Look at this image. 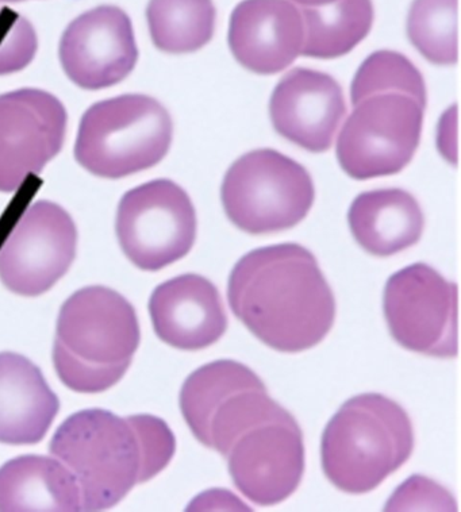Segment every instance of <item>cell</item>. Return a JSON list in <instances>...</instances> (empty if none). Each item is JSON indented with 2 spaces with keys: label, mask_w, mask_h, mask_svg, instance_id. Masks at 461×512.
Masks as SVG:
<instances>
[{
  "label": "cell",
  "mask_w": 461,
  "mask_h": 512,
  "mask_svg": "<svg viewBox=\"0 0 461 512\" xmlns=\"http://www.w3.org/2000/svg\"><path fill=\"white\" fill-rule=\"evenodd\" d=\"M149 313L157 337L182 350L209 348L224 337L229 323L220 291L194 273L157 287L149 300Z\"/></svg>",
  "instance_id": "cell-17"
},
{
  "label": "cell",
  "mask_w": 461,
  "mask_h": 512,
  "mask_svg": "<svg viewBox=\"0 0 461 512\" xmlns=\"http://www.w3.org/2000/svg\"><path fill=\"white\" fill-rule=\"evenodd\" d=\"M53 363H55L57 375L65 386L84 394L109 390L124 377L130 367V364L95 367V365L83 363L61 348L57 342L53 348Z\"/></svg>",
  "instance_id": "cell-26"
},
{
  "label": "cell",
  "mask_w": 461,
  "mask_h": 512,
  "mask_svg": "<svg viewBox=\"0 0 461 512\" xmlns=\"http://www.w3.org/2000/svg\"><path fill=\"white\" fill-rule=\"evenodd\" d=\"M225 457L242 494L259 506H275L298 490L305 472L301 427L290 413L260 423L242 433Z\"/></svg>",
  "instance_id": "cell-12"
},
{
  "label": "cell",
  "mask_w": 461,
  "mask_h": 512,
  "mask_svg": "<svg viewBox=\"0 0 461 512\" xmlns=\"http://www.w3.org/2000/svg\"><path fill=\"white\" fill-rule=\"evenodd\" d=\"M76 244L78 232L67 211L45 200L34 203L0 248V280L18 295L45 294L74 263Z\"/></svg>",
  "instance_id": "cell-10"
},
{
  "label": "cell",
  "mask_w": 461,
  "mask_h": 512,
  "mask_svg": "<svg viewBox=\"0 0 461 512\" xmlns=\"http://www.w3.org/2000/svg\"><path fill=\"white\" fill-rule=\"evenodd\" d=\"M457 9L459 0H414L411 5L407 34L430 63H457Z\"/></svg>",
  "instance_id": "cell-23"
},
{
  "label": "cell",
  "mask_w": 461,
  "mask_h": 512,
  "mask_svg": "<svg viewBox=\"0 0 461 512\" xmlns=\"http://www.w3.org/2000/svg\"><path fill=\"white\" fill-rule=\"evenodd\" d=\"M67 111L40 90L0 95V191L14 192L63 148Z\"/></svg>",
  "instance_id": "cell-13"
},
{
  "label": "cell",
  "mask_w": 461,
  "mask_h": 512,
  "mask_svg": "<svg viewBox=\"0 0 461 512\" xmlns=\"http://www.w3.org/2000/svg\"><path fill=\"white\" fill-rule=\"evenodd\" d=\"M303 41L302 13L288 0H244L230 17L233 56L259 75H275L290 67L301 55Z\"/></svg>",
  "instance_id": "cell-16"
},
{
  "label": "cell",
  "mask_w": 461,
  "mask_h": 512,
  "mask_svg": "<svg viewBox=\"0 0 461 512\" xmlns=\"http://www.w3.org/2000/svg\"><path fill=\"white\" fill-rule=\"evenodd\" d=\"M437 146L449 163H457V110L456 106L443 115L437 133Z\"/></svg>",
  "instance_id": "cell-27"
},
{
  "label": "cell",
  "mask_w": 461,
  "mask_h": 512,
  "mask_svg": "<svg viewBox=\"0 0 461 512\" xmlns=\"http://www.w3.org/2000/svg\"><path fill=\"white\" fill-rule=\"evenodd\" d=\"M348 222L357 244L378 257L393 256L416 245L425 227L420 204L399 188L357 196Z\"/></svg>",
  "instance_id": "cell-19"
},
{
  "label": "cell",
  "mask_w": 461,
  "mask_h": 512,
  "mask_svg": "<svg viewBox=\"0 0 461 512\" xmlns=\"http://www.w3.org/2000/svg\"><path fill=\"white\" fill-rule=\"evenodd\" d=\"M0 511H83L78 481L59 458H14L0 468Z\"/></svg>",
  "instance_id": "cell-20"
},
{
  "label": "cell",
  "mask_w": 461,
  "mask_h": 512,
  "mask_svg": "<svg viewBox=\"0 0 461 512\" xmlns=\"http://www.w3.org/2000/svg\"><path fill=\"white\" fill-rule=\"evenodd\" d=\"M234 315L270 348L298 353L332 330L336 300L314 254L298 244L252 250L230 273Z\"/></svg>",
  "instance_id": "cell-1"
},
{
  "label": "cell",
  "mask_w": 461,
  "mask_h": 512,
  "mask_svg": "<svg viewBox=\"0 0 461 512\" xmlns=\"http://www.w3.org/2000/svg\"><path fill=\"white\" fill-rule=\"evenodd\" d=\"M345 114L343 88L332 76L313 69L288 72L271 96L276 132L313 153L330 149Z\"/></svg>",
  "instance_id": "cell-15"
},
{
  "label": "cell",
  "mask_w": 461,
  "mask_h": 512,
  "mask_svg": "<svg viewBox=\"0 0 461 512\" xmlns=\"http://www.w3.org/2000/svg\"><path fill=\"white\" fill-rule=\"evenodd\" d=\"M140 340L136 310L110 288H83L61 307L56 342L83 363L132 364Z\"/></svg>",
  "instance_id": "cell-11"
},
{
  "label": "cell",
  "mask_w": 461,
  "mask_h": 512,
  "mask_svg": "<svg viewBox=\"0 0 461 512\" xmlns=\"http://www.w3.org/2000/svg\"><path fill=\"white\" fill-rule=\"evenodd\" d=\"M37 52V36L28 19L0 7V76L28 67Z\"/></svg>",
  "instance_id": "cell-25"
},
{
  "label": "cell",
  "mask_w": 461,
  "mask_h": 512,
  "mask_svg": "<svg viewBox=\"0 0 461 512\" xmlns=\"http://www.w3.org/2000/svg\"><path fill=\"white\" fill-rule=\"evenodd\" d=\"M414 430L409 415L379 394L349 399L322 437V468L330 483L348 494H366L409 460Z\"/></svg>",
  "instance_id": "cell-3"
},
{
  "label": "cell",
  "mask_w": 461,
  "mask_h": 512,
  "mask_svg": "<svg viewBox=\"0 0 461 512\" xmlns=\"http://www.w3.org/2000/svg\"><path fill=\"white\" fill-rule=\"evenodd\" d=\"M172 134L171 115L156 99L118 96L83 115L75 156L88 172L119 179L159 164L171 148Z\"/></svg>",
  "instance_id": "cell-4"
},
{
  "label": "cell",
  "mask_w": 461,
  "mask_h": 512,
  "mask_svg": "<svg viewBox=\"0 0 461 512\" xmlns=\"http://www.w3.org/2000/svg\"><path fill=\"white\" fill-rule=\"evenodd\" d=\"M305 41L302 55L337 59L355 49L371 32L372 0H337L320 7H302Z\"/></svg>",
  "instance_id": "cell-21"
},
{
  "label": "cell",
  "mask_w": 461,
  "mask_h": 512,
  "mask_svg": "<svg viewBox=\"0 0 461 512\" xmlns=\"http://www.w3.org/2000/svg\"><path fill=\"white\" fill-rule=\"evenodd\" d=\"M78 481L83 511H103L121 502L174 457L175 435L152 415L121 418L101 408L71 415L49 446Z\"/></svg>",
  "instance_id": "cell-2"
},
{
  "label": "cell",
  "mask_w": 461,
  "mask_h": 512,
  "mask_svg": "<svg viewBox=\"0 0 461 512\" xmlns=\"http://www.w3.org/2000/svg\"><path fill=\"white\" fill-rule=\"evenodd\" d=\"M384 92H399L417 100L424 109L428 94L421 72L401 53L379 50L359 68L351 88L353 105Z\"/></svg>",
  "instance_id": "cell-24"
},
{
  "label": "cell",
  "mask_w": 461,
  "mask_h": 512,
  "mask_svg": "<svg viewBox=\"0 0 461 512\" xmlns=\"http://www.w3.org/2000/svg\"><path fill=\"white\" fill-rule=\"evenodd\" d=\"M197 227L190 196L171 180L134 188L119 203V245L142 271H160L187 256L197 240Z\"/></svg>",
  "instance_id": "cell-8"
},
{
  "label": "cell",
  "mask_w": 461,
  "mask_h": 512,
  "mask_svg": "<svg viewBox=\"0 0 461 512\" xmlns=\"http://www.w3.org/2000/svg\"><path fill=\"white\" fill-rule=\"evenodd\" d=\"M424 111L417 100L399 92L360 100L338 134L341 168L356 180L401 172L420 145Z\"/></svg>",
  "instance_id": "cell-7"
},
{
  "label": "cell",
  "mask_w": 461,
  "mask_h": 512,
  "mask_svg": "<svg viewBox=\"0 0 461 512\" xmlns=\"http://www.w3.org/2000/svg\"><path fill=\"white\" fill-rule=\"evenodd\" d=\"M147 18L156 48L184 55L209 44L217 13L211 0H151Z\"/></svg>",
  "instance_id": "cell-22"
},
{
  "label": "cell",
  "mask_w": 461,
  "mask_h": 512,
  "mask_svg": "<svg viewBox=\"0 0 461 512\" xmlns=\"http://www.w3.org/2000/svg\"><path fill=\"white\" fill-rule=\"evenodd\" d=\"M180 408L195 438L224 457L242 433L288 414L252 369L233 360L215 361L188 376Z\"/></svg>",
  "instance_id": "cell-5"
},
{
  "label": "cell",
  "mask_w": 461,
  "mask_h": 512,
  "mask_svg": "<svg viewBox=\"0 0 461 512\" xmlns=\"http://www.w3.org/2000/svg\"><path fill=\"white\" fill-rule=\"evenodd\" d=\"M0 2H13V3H17V2H22V0H0Z\"/></svg>",
  "instance_id": "cell-29"
},
{
  "label": "cell",
  "mask_w": 461,
  "mask_h": 512,
  "mask_svg": "<svg viewBox=\"0 0 461 512\" xmlns=\"http://www.w3.org/2000/svg\"><path fill=\"white\" fill-rule=\"evenodd\" d=\"M59 398L29 358L0 353V442H40L59 413Z\"/></svg>",
  "instance_id": "cell-18"
},
{
  "label": "cell",
  "mask_w": 461,
  "mask_h": 512,
  "mask_svg": "<svg viewBox=\"0 0 461 512\" xmlns=\"http://www.w3.org/2000/svg\"><path fill=\"white\" fill-rule=\"evenodd\" d=\"M138 49L124 10L101 6L76 18L60 42V60L69 79L84 90H102L128 78Z\"/></svg>",
  "instance_id": "cell-14"
},
{
  "label": "cell",
  "mask_w": 461,
  "mask_h": 512,
  "mask_svg": "<svg viewBox=\"0 0 461 512\" xmlns=\"http://www.w3.org/2000/svg\"><path fill=\"white\" fill-rule=\"evenodd\" d=\"M222 204L230 222L242 232H283L302 222L315 198L310 173L272 149L240 157L226 172Z\"/></svg>",
  "instance_id": "cell-6"
},
{
  "label": "cell",
  "mask_w": 461,
  "mask_h": 512,
  "mask_svg": "<svg viewBox=\"0 0 461 512\" xmlns=\"http://www.w3.org/2000/svg\"><path fill=\"white\" fill-rule=\"evenodd\" d=\"M293 2L298 3L302 7H320L337 2V0H293Z\"/></svg>",
  "instance_id": "cell-28"
},
{
  "label": "cell",
  "mask_w": 461,
  "mask_h": 512,
  "mask_svg": "<svg viewBox=\"0 0 461 512\" xmlns=\"http://www.w3.org/2000/svg\"><path fill=\"white\" fill-rule=\"evenodd\" d=\"M391 336L425 356H457V286L429 265L403 268L388 279L383 299Z\"/></svg>",
  "instance_id": "cell-9"
}]
</instances>
